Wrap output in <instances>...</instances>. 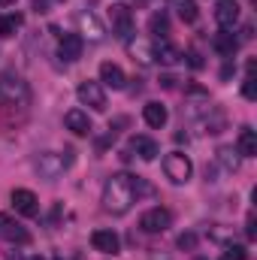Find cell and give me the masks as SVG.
<instances>
[{"instance_id":"1","label":"cell","mask_w":257,"mask_h":260,"mask_svg":"<svg viewBox=\"0 0 257 260\" xmlns=\"http://www.w3.org/2000/svg\"><path fill=\"white\" fill-rule=\"evenodd\" d=\"M133 200H136V179L133 176L115 173V176L106 179V185H103V209L106 212L124 215V212H130Z\"/></svg>"},{"instance_id":"2","label":"cell","mask_w":257,"mask_h":260,"mask_svg":"<svg viewBox=\"0 0 257 260\" xmlns=\"http://www.w3.org/2000/svg\"><path fill=\"white\" fill-rule=\"evenodd\" d=\"M30 97L27 82L15 73H0V103L3 106H24Z\"/></svg>"},{"instance_id":"3","label":"cell","mask_w":257,"mask_h":260,"mask_svg":"<svg viewBox=\"0 0 257 260\" xmlns=\"http://www.w3.org/2000/svg\"><path fill=\"white\" fill-rule=\"evenodd\" d=\"M73 164V157H70V151H67V157L61 154H55V151H43L40 157H37V173H40V179H46V182H55V179H61L64 176V170Z\"/></svg>"},{"instance_id":"4","label":"cell","mask_w":257,"mask_h":260,"mask_svg":"<svg viewBox=\"0 0 257 260\" xmlns=\"http://www.w3.org/2000/svg\"><path fill=\"white\" fill-rule=\"evenodd\" d=\"M164 173H167V179H170L173 185H185L194 173L191 157L182 154V151H170V154L164 157Z\"/></svg>"},{"instance_id":"5","label":"cell","mask_w":257,"mask_h":260,"mask_svg":"<svg viewBox=\"0 0 257 260\" xmlns=\"http://www.w3.org/2000/svg\"><path fill=\"white\" fill-rule=\"evenodd\" d=\"M76 97H79L82 106H91L94 112H103L106 109V91H103L100 82H82L76 88Z\"/></svg>"},{"instance_id":"6","label":"cell","mask_w":257,"mask_h":260,"mask_svg":"<svg viewBox=\"0 0 257 260\" xmlns=\"http://www.w3.org/2000/svg\"><path fill=\"white\" fill-rule=\"evenodd\" d=\"M170 224H173V215L164 206H154V209H148V212L139 215V227L145 233H164V230H170Z\"/></svg>"},{"instance_id":"7","label":"cell","mask_w":257,"mask_h":260,"mask_svg":"<svg viewBox=\"0 0 257 260\" xmlns=\"http://www.w3.org/2000/svg\"><path fill=\"white\" fill-rule=\"evenodd\" d=\"M109 18H112V30H115V37L127 40L130 34H133V12H130V6L115 3V6L109 9Z\"/></svg>"},{"instance_id":"8","label":"cell","mask_w":257,"mask_h":260,"mask_svg":"<svg viewBox=\"0 0 257 260\" xmlns=\"http://www.w3.org/2000/svg\"><path fill=\"white\" fill-rule=\"evenodd\" d=\"M12 209L18 215H24V218H34V215H40V200L27 188H15L12 191Z\"/></svg>"},{"instance_id":"9","label":"cell","mask_w":257,"mask_h":260,"mask_svg":"<svg viewBox=\"0 0 257 260\" xmlns=\"http://www.w3.org/2000/svg\"><path fill=\"white\" fill-rule=\"evenodd\" d=\"M91 245H94L100 254H118L121 239H118L115 230H94V233H91Z\"/></svg>"},{"instance_id":"10","label":"cell","mask_w":257,"mask_h":260,"mask_svg":"<svg viewBox=\"0 0 257 260\" xmlns=\"http://www.w3.org/2000/svg\"><path fill=\"white\" fill-rule=\"evenodd\" d=\"M127 55L136 61V64H142V67L154 64V46H151L145 37H136V40H130V43H127Z\"/></svg>"},{"instance_id":"11","label":"cell","mask_w":257,"mask_h":260,"mask_svg":"<svg viewBox=\"0 0 257 260\" xmlns=\"http://www.w3.org/2000/svg\"><path fill=\"white\" fill-rule=\"evenodd\" d=\"M215 21H218L224 30H233V24L239 21V3H236V0H218V6H215Z\"/></svg>"},{"instance_id":"12","label":"cell","mask_w":257,"mask_h":260,"mask_svg":"<svg viewBox=\"0 0 257 260\" xmlns=\"http://www.w3.org/2000/svg\"><path fill=\"white\" fill-rule=\"evenodd\" d=\"M0 236H3L6 242H18V245L30 242V233H27L18 221H12L9 215H0Z\"/></svg>"},{"instance_id":"13","label":"cell","mask_w":257,"mask_h":260,"mask_svg":"<svg viewBox=\"0 0 257 260\" xmlns=\"http://www.w3.org/2000/svg\"><path fill=\"white\" fill-rule=\"evenodd\" d=\"M82 49H85V40L79 34H64L61 37V46H58V58L64 61H79L82 58Z\"/></svg>"},{"instance_id":"14","label":"cell","mask_w":257,"mask_h":260,"mask_svg":"<svg viewBox=\"0 0 257 260\" xmlns=\"http://www.w3.org/2000/svg\"><path fill=\"white\" fill-rule=\"evenodd\" d=\"M212 49L218 52V55H224V58H233L236 55V49H239V40L233 37V30H218L215 37H212Z\"/></svg>"},{"instance_id":"15","label":"cell","mask_w":257,"mask_h":260,"mask_svg":"<svg viewBox=\"0 0 257 260\" xmlns=\"http://www.w3.org/2000/svg\"><path fill=\"white\" fill-rule=\"evenodd\" d=\"M100 82L106 85V88H112V91H121L124 88V70L118 64H112V61H106V64H100Z\"/></svg>"},{"instance_id":"16","label":"cell","mask_w":257,"mask_h":260,"mask_svg":"<svg viewBox=\"0 0 257 260\" xmlns=\"http://www.w3.org/2000/svg\"><path fill=\"white\" fill-rule=\"evenodd\" d=\"M64 124H67V130H73L76 136H88V133H91V118H88V112H82V109H70L64 115Z\"/></svg>"},{"instance_id":"17","label":"cell","mask_w":257,"mask_h":260,"mask_svg":"<svg viewBox=\"0 0 257 260\" xmlns=\"http://www.w3.org/2000/svg\"><path fill=\"white\" fill-rule=\"evenodd\" d=\"M142 118H145V124L154 130H160L167 124V118H170V112H167V106L164 103H145L142 106Z\"/></svg>"},{"instance_id":"18","label":"cell","mask_w":257,"mask_h":260,"mask_svg":"<svg viewBox=\"0 0 257 260\" xmlns=\"http://www.w3.org/2000/svg\"><path fill=\"white\" fill-rule=\"evenodd\" d=\"M79 27H82V34H85L88 40H94V43H97V40H103V34H106L94 12H82V15H79ZM85 37H82V40H85Z\"/></svg>"},{"instance_id":"19","label":"cell","mask_w":257,"mask_h":260,"mask_svg":"<svg viewBox=\"0 0 257 260\" xmlns=\"http://www.w3.org/2000/svg\"><path fill=\"white\" fill-rule=\"evenodd\" d=\"M130 148H133L142 160H154V157L160 154L157 142H154V139H148V136H133V139H130Z\"/></svg>"},{"instance_id":"20","label":"cell","mask_w":257,"mask_h":260,"mask_svg":"<svg viewBox=\"0 0 257 260\" xmlns=\"http://www.w3.org/2000/svg\"><path fill=\"white\" fill-rule=\"evenodd\" d=\"M242 157H254L257 154V133L251 127H242L239 130V148H236Z\"/></svg>"},{"instance_id":"21","label":"cell","mask_w":257,"mask_h":260,"mask_svg":"<svg viewBox=\"0 0 257 260\" xmlns=\"http://www.w3.org/2000/svg\"><path fill=\"white\" fill-rule=\"evenodd\" d=\"M151 46H154V61H160V64H176V61H179V49L170 46L167 40H157V43H151Z\"/></svg>"},{"instance_id":"22","label":"cell","mask_w":257,"mask_h":260,"mask_svg":"<svg viewBox=\"0 0 257 260\" xmlns=\"http://www.w3.org/2000/svg\"><path fill=\"white\" fill-rule=\"evenodd\" d=\"M218 164L227 170V173H236L239 170V151L233 145H221L218 148Z\"/></svg>"},{"instance_id":"23","label":"cell","mask_w":257,"mask_h":260,"mask_svg":"<svg viewBox=\"0 0 257 260\" xmlns=\"http://www.w3.org/2000/svg\"><path fill=\"white\" fill-rule=\"evenodd\" d=\"M21 15L18 12H9V15H0V37H15V30L21 27Z\"/></svg>"},{"instance_id":"24","label":"cell","mask_w":257,"mask_h":260,"mask_svg":"<svg viewBox=\"0 0 257 260\" xmlns=\"http://www.w3.org/2000/svg\"><path fill=\"white\" fill-rule=\"evenodd\" d=\"M148 27H151V34H154V37H160V40L170 34V21H167V15H164V12H154V15H151V21H148Z\"/></svg>"},{"instance_id":"25","label":"cell","mask_w":257,"mask_h":260,"mask_svg":"<svg viewBox=\"0 0 257 260\" xmlns=\"http://www.w3.org/2000/svg\"><path fill=\"white\" fill-rule=\"evenodd\" d=\"M176 9H179V18H182V21H188V24H194V21H197V15H200V9H197V3H194V0H182Z\"/></svg>"},{"instance_id":"26","label":"cell","mask_w":257,"mask_h":260,"mask_svg":"<svg viewBox=\"0 0 257 260\" xmlns=\"http://www.w3.org/2000/svg\"><path fill=\"white\" fill-rule=\"evenodd\" d=\"M221 260H248V251H245V245H230L221 254Z\"/></svg>"},{"instance_id":"27","label":"cell","mask_w":257,"mask_h":260,"mask_svg":"<svg viewBox=\"0 0 257 260\" xmlns=\"http://www.w3.org/2000/svg\"><path fill=\"white\" fill-rule=\"evenodd\" d=\"M242 97H245V100H254V97H257V91H254V73H248V76H245V82H242Z\"/></svg>"},{"instance_id":"28","label":"cell","mask_w":257,"mask_h":260,"mask_svg":"<svg viewBox=\"0 0 257 260\" xmlns=\"http://www.w3.org/2000/svg\"><path fill=\"white\" fill-rule=\"evenodd\" d=\"M194 245H197V236H194V233H182V236H179V248H188V251H191Z\"/></svg>"},{"instance_id":"29","label":"cell","mask_w":257,"mask_h":260,"mask_svg":"<svg viewBox=\"0 0 257 260\" xmlns=\"http://www.w3.org/2000/svg\"><path fill=\"white\" fill-rule=\"evenodd\" d=\"M188 64H191L194 70H200V67H203V55H200V52H188Z\"/></svg>"},{"instance_id":"30","label":"cell","mask_w":257,"mask_h":260,"mask_svg":"<svg viewBox=\"0 0 257 260\" xmlns=\"http://www.w3.org/2000/svg\"><path fill=\"white\" fill-rule=\"evenodd\" d=\"M257 221H254V215H248V239H254L257 236V227H254Z\"/></svg>"},{"instance_id":"31","label":"cell","mask_w":257,"mask_h":260,"mask_svg":"<svg viewBox=\"0 0 257 260\" xmlns=\"http://www.w3.org/2000/svg\"><path fill=\"white\" fill-rule=\"evenodd\" d=\"M34 9L37 12H49V0H34Z\"/></svg>"},{"instance_id":"32","label":"cell","mask_w":257,"mask_h":260,"mask_svg":"<svg viewBox=\"0 0 257 260\" xmlns=\"http://www.w3.org/2000/svg\"><path fill=\"white\" fill-rule=\"evenodd\" d=\"M12 3H15V0H0V6H12Z\"/></svg>"},{"instance_id":"33","label":"cell","mask_w":257,"mask_h":260,"mask_svg":"<svg viewBox=\"0 0 257 260\" xmlns=\"http://www.w3.org/2000/svg\"><path fill=\"white\" fill-rule=\"evenodd\" d=\"M27 260H43V257H27Z\"/></svg>"},{"instance_id":"34","label":"cell","mask_w":257,"mask_h":260,"mask_svg":"<svg viewBox=\"0 0 257 260\" xmlns=\"http://www.w3.org/2000/svg\"><path fill=\"white\" fill-rule=\"evenodd\" d=\"M197 260H203V257H197Z\"/></svg>"},{"instance_id":"35","label":"cell","mask_w":257,"mask_h":260,"mask_svg":"<svg viewBox=\"0 0 257 260\" xmlns=\"http://www.w3.org/2000/svg\"><path fill=\"white\" fill-rule=\"evenodd\" d=\"M58 260H61V257H58Z\"/></svg>"}]
</instances>
